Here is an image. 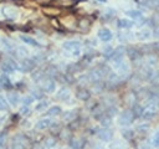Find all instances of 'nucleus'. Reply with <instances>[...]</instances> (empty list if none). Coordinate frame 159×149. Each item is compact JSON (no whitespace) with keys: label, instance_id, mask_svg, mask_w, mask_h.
I'll return each mask as SVG.
<instances>
[{"label":"nucleus","instance_id":"4","mask_svg":"<svg viewBox=\"0 0 159 149\" xmlns=\"http://www.w3.org/2000/svg\"><path fill=\"white\" fill-rule=\"evenodd\" d=\"M1 14L7 19H15L17 16V9L12 6H4L1 7Z\"/></svg>","mask_w":159,"mask_h":149},{"label":"nucleus","instance_id":"9","mask_svg":"<svg viewBox=\"0 0 159 149\" xmlns=\"http://www.w3.org/2000/svg\"><path fill=\"white\" fill-rule=\"evenodd\" d=\"M112 32L108 30V29H101L99 31H98V37L102 40V41H104V42H107V41H109V40H112Z\"/></svg>","mask_w":159,"mask_h":149},{"label":"nucleus","instance_id":"12","mask_svg":"<svg viewBox=\"0 0 159 149\" xmlns=\"http://www.w3.org/2000/svg\"><path fill=\"white\" fill-rule=\"evenodd\" d=\"M20 40H21L22 42L27 43V45H31V46H39V42H37L34 37H31V36H27V35H20Z\"/></svg>","mask_w":159,"mask_h":149},{"label":"nucleus","instance_id":"18","mask_svg":"<svg viewBox=\"0 0 159 149\" xmlns=\"http://www.w3.org/2000/svg\"><path fill=\"white\" fill-rule=\"evenodd\" d=\"M127 15L130 16L132 19H139V17H142V12L139 10H129V11H127Z\"/></svg>","mask_w":159,"mask_h":149},{"label":"nucleus","instance_id":"21","mask_svg":"<svg viewBox=\"0 0 159 149\" xmlns=\"http://www.w3.org/2000/svg\"><path fill=\"white\" fill-rule=\"evenodd\" d=\"M153 145L157 147V148H159V128H158L157 133H155L154 137H153Z\"/></svg>","mask_w":159,"mask_h":149},{"label":"nucleus","instance_id":"26","mask_svg":"<svg viewBox=\"0 0 159 149\" xmlns=\"http://www.w3.org/2000/svg\"><path fill=\"white\" fill-rule=\"evenodd\" d=\"M0 149H5V148H0Z\"/></svg>","mask_w":159,"mask_h":149},{"label":"nucleus","instance_id":"15","mask_svg":"<svg viewBox=\"0 0 159 149\" xmlns=\"http://www.w3.org/2000/svg\"><path fill=\"white\" fill-rule=\"evenodd\" d=\"M70 91L67 89V88H62V89H60L58 91V93H57V98L58 99H68V97H70Z\"/></svg>","mask_w":159,"mask_h":149},{"label":"nucleus","instance_id":"3","mask_svg":"<svg viewBox=\"0 0 159 149\" xmlns=\"http://www.w3.org/2000/svg\"><path fill=\"white\" fill-rule=\"evenodd\" d=\"M11 145L14 149H25L26 148V140L22 135H15L12 142H11Z\"/></svg>","mask_w":159,"mask_h":149},{"label":"nucleus","instance_id":"13","mask_svg":"<svg viewBox=\"0 0 159 149\" xmlns=\"http://www.w3.org/2000/svg\"><path fill=\"white\" fill-rule=\"evenodd\" d=\"M17 66L12 62V61H10V62H5L2 66H1V68H2V71L4 72H6V73H10V72H14L15 71V68H16Z\"/></svg>","mask_w":159,"mask_h":149},{"label":"nucleus","instance_id":"16","mask_svg":"<svg viewBox=\"0 0 159 149\" xmlns=\"http://www.w3.org/2000/svg\"><path fill=\"white\" fill-rule=\"evenodd\" d=\"M60 113H61V107H60V106H52V107H50V108L47 109V112H46L47 115H57V114H60Z\"/></svg>","mask_w":159,"mask_h":149},{"label":"nucleus","instance_id":"2","mask_svg":"<svg viewBox=\"0 0 159 149\" xmlns=\"http://www.w3.org/2000/svg\"><path fill=\"white\" fill-rule=\"evenodd\" d=\"M132 120H133V113H132V111H124V112H122L120 115H119V119H118L119 124H122V125H128V124L132 123Z\"/></svg>","mask_w":159,"mask_h":149},{"label":"nucleus","instance_id":"24","mask_svg":"<svg viewBox=\"0 0 159 149\" xmlns=\"http://www.w3.org/2000/svg\"><path fill=\"white\" fill-rule=\"evenodd\" d=\"M97 1H99V2H103V4H104V2H107V0H97Z\"/></svg>","mask_w":159,"mask_h":149},{"label":"nucleus","instance_id":"1","mask_svg":"<svg viewBox=\"0 0 159 149\" xmlns=\"http://www.w3.org/2000/svg\"><path fill=\"white\" fill-rule=\"evenodd\" d=\"M81 42L80 41H66L62 47L65 51L70 52L72 56H78L81 53Z\"/></svg>","mask_w":159,"mask_h":149},{"label":"nucleus","instance_id":"25","mask_svg":"<svg viewBox=\"0 0 159 149\" xmlns=\"http://www.w3.org/2000/svg\"><path fill=\"white\" fill-rule=\"evenodd\" d=\"M96 149H103V148H101V147H97V148H96Z\"/></svg>","mask_w":159,"mask_h":149},{"label":"nucleus","instance_id":"17","mask_svg":"<svg viewBox=\"0 0 159 149\" xmlns=\"http://www.w3.org/2000/svg\"><path fill=\"white\" fill-rule=\"evenodd\" d=\"M137 36H138L140 40H148V38L150 37V31H149V30H140V31L137 34Z\"/></svg>","mask_w":159,"mask_h":149},{"label":"nucleus","instance_id":"22","mask_svg":"<svg viewBox=\"0 0 159 149\" xmlns=\"http://www.w3.org/2000/svg\"><path fill=\"white\" fill-rule=\"evenodd\" d=\"M32 102H34V97H32V96L25 97V98H24V101H22V103H24L25 106H29V104H31Z\"/></svg>","mask_w":159,"mask_h":149},{"label":"nucleus","instance_id":"5","mask_svg":"<svg viewBox=\"0 0 159 149\" xmlns=\"http://www.w3.org/2000/svg\"><path fill=\"white\" fill-rule=\"evenodd\" d=\"M114 68L119 72V73H122V74H125V73H128V70H129V66H128V63L125 62V61H123L122 58L120 60H117V61H114Z\"/></svg>","mask_w":159,"mask_h":149},{"label":"nucleus","instance_id":"20","mask_svg":"<svg viewBox=\"0 0 159 149\" xmlns=\"http://www.w3.org/2000/svg\"><path fill=\"white\" fill-rule=\"evenodd\" d=\"M7 109V101L5 99L4 96L0 94V111H6Z\"/></svg>","mask_w":159,"mask_h":149},{"label":"nucleus","instance_id":"7","mask_svg":"<svg viewBox=\"0 0 159 149\" xmlns=\"http://www.w3.org/2000/svg\"><path fill=\"white\" fill-rule=\"evenodd\" d=\"M98 137H99V139H102V140H104V142H108V140H111L112 139V132L108 129V128H102V129H99L98 130Z\"/></svg>","mask_w":159,"mask_h":149},{"label":"nucleus","instance_id":"23","mask_svg":"<svg viewBox=\"0 0 159 149\" xmlns=\"http://www.w3.org/2000/svg\"><path fill=\"white\" fill-rule=\"evenodd\" d=\"M47 107V102H41V103H39L37 106H36V109L37 111H41V109H43V108H46Z\"/></svg>","mask_w":159,"mask_h":149},{"label":"nucleus","instance_id":"11","mask_svg":"<svg viewBox=\"0 0 159 149\" xmlns=\"http://www.w3.org/2000/svg\"><path fill=\"white\" fill-rule=\"evenodd\" d=\"M56 88V83L52 81V79H46L42 84V89L45 92H53Z\"/></svg>","mask_w":159,"mask_h":149},{"label":"nucleus","instance_id":"6","mask_svg":"<svg viewBox=\"0 0 159 149\" xmlns=\"http://www.w3.org/2000/svg\"><path fill=\"white\" fill-rule=\"evenodd\" d=\"M51 124H52V120H51V119H48V118H43V119H40V120L36 123L35 128H36L37 130H45V129L50 128Z\"/></svg>","mask_w":159,"mask_h":149},{"label":"nucleus","instance_id":"10","mask_svg":"<svg viewBox=\"0 0 159 149\" xmlns=\"http://www.w3.org/2000/svg\"><path fill=\"white\" fill-rule=\"evenodd\" d=\"M117 25H118L119 29L127 30V29H130V27L134 25V22H133L132 20H129V19H119L118 22H117Z\"/></svg>","mask_w":159,"mask_h":149},{"label":"nucleus","instance_id":"8","mask_svg":"<svg viewBox=\"0 0 159 149\" xmlns=\"http://www.w3.org/2000/svg\"><path fill=\"white\" fill-rule=\"evenodd\" d=\"M6 101H7V103H10L11 106H17L19 104V102H20V96L16 93V92H9L7 93V96H6Z\"/></svg>","mask_w":159,"mask_h":149},{"label":"nucleus","instance_id":"14","mask_svg":"<svg viewBox=\"0 0 159 149\" xmlns=\"http://www.w3.org/2000/svg\"><path fill=\"white\" fill-rule=\"evenodd\" d=\"M34 67V62L31 60H22L21 62V71H30Z\"/></svg>","mask_w":159,"mask_h":149},{"label":"nucleus","instance_id":"19","mask_svg":"<svg viewBox=\"0 0 159 149\" xmlns=\"http://www.w3.org/2000/svg\"><path fill=\"white\" fill-rule=\"evenodd\" d=\"M0 45L2 46V48L9 50V51H10V50H11V47H12V46H11V43H10L6 38H0Z\"/></svg>","mask_w":159,"mask_h":149}]
</instances>
